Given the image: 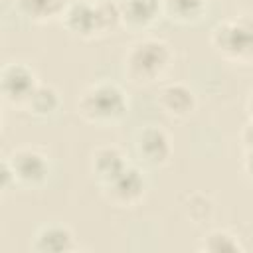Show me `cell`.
<instances>
[{
  "label": "cell",
  "instance_id": "1",
  "mask_svg": "<svg viewBox=\"0 0 253 253\" xmlns=\"http://www.w3.org/2000/svg\"><path fill=\"white\" fill-rule=\"evenodd\" d=\"M77 115L97 126L121 123L128 115V97L125 89L109 79L89 83L75 101Z\"/></svg>",
  "mask_w": 253,
  "mask_h": 253
},
{
  "label": "cell",
  "instance_id": "2",
  "mask_svg": "<svg viewBox=\"0 0 253 253\" xmlns=\"http://www.w3.org/2000/svg\"><path fill=\"white\" fill-rule=\"evenodd\" d=\"M174 63V51L160 38H142L125 51L123 69L130 83L152 85L162 79Z\"/></svg>",
  "mask_w": 253,
  "mask_h": 253
},
{
  "label": "cell",
  "instance_id": "3",
  "mask_svg": "<svg viewBox=\"0 0 253 253\" xmlns=\"http://www.w3.org/2000/svg\"><path fill=\"white\" fill-rule=\"evenodd\" d=\"M213 51L229 63L253 61V16L237 14L221 20L210 34Z\"/></svg>",
  "mask_w": 253,
  "mask_h": 253
},
{
  "label": "cell",
  "instance_id": "4",
  "mask_svg": "<svg viewBox=\"0 0 253 253\" xmlns=\"http://www.w3.org/2000/svg\"><path fill=\"white\" fill-rule=\"evenodd\" d=\"M105 200L115 206V208H136L144 198H146V190H148V180L144 176V172L134 166L128 164L119 176H115L111 182L101 186Z\"/></svg>",
  "mask_w": 253,
  "mask_h": 253
},
{
  "label": "cell",
  "instance_id": "5",
  "mask_svg": "<svg viewBox=\"0 0 253 253\" xmlns=\"http://www.w3.org/2000/svg\"><path fill=\"white\" fill-rule=\"evenodd\" d=\"M6 158L14 170L16 184L22 188H30V190L42 188L51 174L49 158L38 148L20 146V148L12 150V154Z\"/></svg>",
  "mask_w": 253,
  "mask_h": 253
},
{
  "label": "cell",
  "instance_id": "6",
  "mask_svg": "<svg viewBox=\"0 0 253 253\" xmlns=\"http://www.w3.org/2000/svg\"><path fill=\"white\" fill-rule=\"evenodd\" d=\"M40 85L36 71L22 61L6 63L0 71V93L2 99L12 107H22L34 93V89Z\"/></svg>",
  "mask_w": 253,
  "mask_h": 253
},
{
  "label": "cell",
  "instance_id": "7",
  "mask_svg": "<svg viewBox=\"0 0 253 253\" xmlns=\"http://www.w3.org/2000/svg\"><path fill=\"white\" fill-rule=\"evenodd\" d=\"M136 158L150 168H162L172 158L170 134L158 125H144L134 134Z\"/></svg>",
  "mask_w": 253,
  "mask_h": 253
},
{
  "label": "cell",
  "instance_id": "8",
  "mask_svg": "<svg viewBox=\"0 0 253 253\" xmlns=\"http://www.w3.org/2000/svg\"><path fill=\"white\" fill-rule=\"evenodd\" d=\"M59 22L75 38H81V40L101 38L97 0H73V2H69Z\"/></svg>",
  "mask_w": 253,
  "mask_h": 253
},
{
  "label": "cell",
  "instance_id": "9",
  "mask_svg": "<svg viewBox=\"0 0 253 253\" xmlns=\"http://www.w3.org/2000/svg\"><path fill=\"white\" fill-rule=\"evenodd\" d=\"M156 105L170 119H186L196 111L198 99L190 85L182 81H174L160 87L156 95Z\"/></svg>",
  "mask_w": 253,
  "mask_h": 253
},
{
  "label": "cell",
  "instance_id": "10",
  "mask_svg": "<svg viewBox=\"0 0 253 253\" xmlns=\"http://www.w3.org/2000/svg\"><path fill=\"white\" fill-rule=\"evenodd\" d=\"M123 28L142 32L150 28L162 14V0H119Z\"/></svg>",
  "mask_w": 253,
  "mask_h": 253
},
{
  "label": "cell",
  "instance_id": "11",
  "mask_svg": "<svg viewBox=\"0 0 253 253\" xmlns=\"http://www.w3.org/2000/svg\"><path fill=\"white\" fill-rule=\"evenodd\" d=\"M128 164L130 162H128L126 154L115 144H103L91 152V174L99 186L111 182Z\"/></svg>",
  "mask_w": 253,
  "mask_h": 253
},
{
  "label": "cell",
  "instance_id": "12",
  "mask_svg": "<svg viewBox=\"0 0 253 253\" xmlns=\"http://www.w3.org/2000/svg\"><path fill=\"white\" fill-rule=\"evenodd\" d=\"M30 249L36 253H67L75 249V237L63 223H45L34 233Z\"/></svg>",
  "mask_w": 253,
  "mask_h": 253
},
{
  "label": "cell",
  "instance_id": "13",
  "mask_svg": "<svg viewBox=\"0 0 253 253\" xmlns=\"http://www.w3.org/2000/svg\"><path fill=\"white\" fill-rule=\"evenodd\" d=\"M69 0H16V10L32 24H47L61 20Z\"/></svg>",
  "mask_w": 253,
  "mask_h": 253
},
{
  "label": "cell",
  "instance_id": "14",
  "mask_svg": "<svg viewBox=\"0 0 253 253\" xmlns=\"http://www.w3.org/2000/svg\"><path fill=\"white\" fill-rule=\"evenodd\" d=\"M210 0H162V14L178 26H194L208 14Z\"/></svg>",
  "mask_w": 253,
  "mask_h": 253
},
{
  "label": "cell",
  "instance_id": "15",
  "mask_svg": "<svg viewBox=\"0 0 253 253\" xmlns=\"http://www.w3.org/2000/svg\"><path fill=\"white\" fill-rule=\"evenodd\" d=\"M24 109L36 119H49L61 109V97L53 85L40 83L26 101Z\"/></svg>",
  "mask_w": 253,
  "mask_h": 253
},
{
  "label": "cell",
  "instance_id": "16",
  "mask_svg": "<svg viewBox=\"0 0 253 253\" xmlns=\"http://www.w3.org/2000/svg\"><path fill=\"white\" fill-rule=\"evenodd\" d=\"M198 249L206 253H241L245 247L235 233L227 229H211L202 237Z\"/></svg>",
  "mask_w": 253,
  "mask_h": 253
},
{
  "label": "cell",
  "instance_id": "17",
  "mask_svg": "<svg viewBox=\"0 0 253 253\" xmlns=\"http://www.w3.org/2000/svg\"><path fill=\"white\" fill-rule=\"evenodd\" d=\"M198 200H200V194H194L192 198H188L186 213H188V217L192 219V217L196 215V211H200V223H202L204 219H208V217L211 215L213 204H211V200H210L208 196H204V194H202V202H198Z\"/></svg>",
  "mask_w": 253,
  "mask_h": 253
},
{
  "label": "cell",
  "instance_id": "18",
  "mask_svg": "<svg viewBox=\"0 0 253 253\" xmlns=\"http://www.w3.org/2000/svg\"><path fill=\"white\" fill-rule=\"evenodd\" d=\"M14 186H18L16 184V176H14V170H12L10 162H8V158L4 156L2 164H0V188H2V192H8Z\"/></svg>",
  "mask_w": 253,
  "mask_h": 253
},
{
  "label": "cell",
  "instance_id": "19",
  "mask_svg": "<svg viewBox=\"0 0 253 253\" xmlns=\"http://www.w3.org/2000/svg\"><path fill=\"white\" fill-rule=\"evenodd\" d=\"M239 142L243 144V150H253V121L247 119V123L239 130Z\"/></svg>",
  "mask_w": 253,
  "mask_h": 253
},
{
  "label": "cell",
  "instance_id": "20",
  "mask_svg": "<svg viewBox=\"0 0 253 253\" xmlns=\"http://www.w3.org/2000/svg\"><path fill=\"white\" fill-rule=\"evenodd\" d=\"M243 172H245V176L253 182V150H245V154H243Z\"/></svg>",
  "mask_w": 253,
  "mask_h": 253
},
{
  "label": "cell",
  "instance_id": "21",
  "mask_svg": "<svg viewBox=\"0 0 253 253\" xmlns=\"http://www.w3.org/2000/svg\"><path fill=\"white\" fill-rule=\"evenodd\" d=\"M245 113H247V119L253 121V89L245 99Z\"/></svg>",
  "mask_w": 253,
  "mask_h": 253
}]
</instances>
